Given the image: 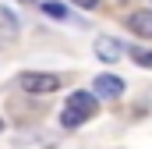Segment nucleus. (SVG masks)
Here are the masks:
<instances>
[{
    "instance_id": "7ed1b4c3",
    "label": "nucleus",
    "mask_w": 152,
    "mask_h": 149,
    "mask_svg": "<svg viewBox=\"0 0 152 149\" xmlns=\"http://www.w3.org/2000/svg\"><path fill=\"white\" fill-rule=\"evenodd\" d=\"M92 92H96L99 100H117V96L124 92V78H117V74H96Z\"/></svg>"
},
{
    "instance_id": "f257e3e1",
    "label": "nucleus",
    "mask_w": 152,
    "mask_h": 149,
    "mask_svg": "<svg viewBox=\"0 0 152 149\" xmlns=\"http://www.w3.org/2000/svg\"><path fill=\"white\" fill-rule=\"evenodd\" d=\"M96 100H99L96 92H71L67 107L60 110V124H64V128H78V124H85L92 114L99 110V103H96Z\"/></svg>"
},
{
    "instance_id": "0eeeda50",
    "label": "nucleus",
    "mask_w": 152,
    "mask_h": 149,
    "mask_svg": "<svg viewBox=\"0 0 152 149\" xmlns=\"http://www.w3.org/2000/svg\"><path fill=\"white\" fill-rule=\"evenodd\" d=\"M42 11H46L50 18H67V7H64V4H53V0H46Z\"/></svg>"
},
{
    "instance_id": "39448f33",
    "label": "nucleus",
    "mask_w": 152,
    "mask_h": 149,
    "mask_svg": "<svg viewBox=\"0 0 152 149\" xmlns=\"http://www.w3.org/2000/svg\"><path fill=\"white\" fill-rule=\"evenodd\" d=\"M96 53H99L103 60H117V57H120V50H117L113 39H99V43H96Z\"/></svg>"
},
{
    "instance_id": "f03ea898",
    "label": "nucleus",
    "mask_w": 152,
    "mask_h": 149,
    "mask_svg": "<svg viewBox=\"0 0 152 149\" xmlns=\"http://www.w3.org/2000/svg\"><path fill=\"white\" fill-rule=\"evenodd\" d=\"M21 89L32 92V96L57 92V89H60V74H50V71H25V74H21Z\"/></svg>"
},
{
    "instance_id": "1a4fd4ad",
    "label": "nucleus",
    "mask_w": 152,
    "mask_h": 149,
    "mask_svg": "<svg viewBox=\"0 0 152 149\" xmlns=\"http://www.w3.org/2000/svg\"><path fill=\"white\" fill-rule=\"evenodd\" d=\"M0 131H4V121H0Z\"/></svg>"
},
{
    "instance_id": "20e7f679",
    "label": "nucleus",
    "mask_w": 152,
    "mask_h": 149,
    "mask_svg": "<svg viewBox=\"0 0 152 149\" xmlns=\"http://www.w3.org/2000/svg\"><path fill=\"white\" fill-rule=\"evenodd\" d=\"M127 29H131L134 36L152 39V11H134V14L127 18Z\"/></svg>"
},
{
    "instance_id": "423d86ee",
    "label": "nucleus",
    "mask_w": 152,
    "mask_h": 149,
    "mask_svg": "<svg viewBox=\"0 0 152 149\" xmlns=\"http://www.w3.org/2000/svg\"><path fill=\"white\" fill-rule=\"evenodd\" d=\"M131 57H134V64L152 68V46H134V50H131Z\"/></svg>"
},
{
    "instance_id": "6e6552de",
    "label": "nucleus",
    "mask_w": 152,
    "mask_h": 149,
    "mask_svg": "<svg viewBox=\"0 0 152 149\" xmlns=\"http://www.w3.org/2000/svg\"><path fill=\"white\" fill-rule=\"evenodd\" d=\"M71 4H78V7H85V11H92V7H96L99 0H71Z\"/></svg>"
}]
</instances>
